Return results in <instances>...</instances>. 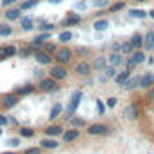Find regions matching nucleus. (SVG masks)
I'll return each instance as SVG.
<instances>
[{"label": "nucleus", "mask_w": 154, "mask_h": 154, "mask_svg": "<svg viewBox=\"0 0 154 154\" xmlns=\"http://www.w3.org/2000/svg\"><path fill=\"white\" fill-rule=\"evenodd\" d=\"M93 27H94V31H98V33H100V31H105V29L109 27V22H107L105 18H100V20H96V22H94V26H93Z\"/></svg>", "instance_id": "nucleus-21"}, {"label": "nucleus", "mask_w": 154, "mask_h": 154, "mask_svg": "<svg viewBox=\"0 0 154 154\" xmlns=\"http://www.w3.org/2000/svg\"><path fill=\"white\" fill-rule=\"evenodd\" d=\"M17 2V0H2V6H6V8H9V6H13Z\"/></svg>", "instance_id": "nucleus-41"}, {"label": "nucleus", "mask_w": 154, "mask_h": 154, "mask_svg": "<svg viewBox=\"0 0 154 154\" xmlns=\"http://www.w3.org/2000/svg\"><path fill=\"white\" fill-rule=\"evenodd\" d=\"M143 47L145 51H152L154 49V31H147L143 36Z\"/></svg>", "instance_id": "nucleus-12"}, {"label": "nucleus", "mask_w": 154, "mask_h": 154, "mask_svg": "<svg viewBox=\"0 0 154 154\" xmlns=\"http://www.w3.org/2000/svg\"><path fill=\"white\" fill-rule=\"evenodd\" d=\"M149 17H150L152 20H154V9H152V11H149Z\"/></svg>", "instance_id": "nucleus-50"}, {"label": "nucleus", "mask_w": 154, "mask_h": 154, "mask_svg": "<svg viewBox=\"0 0 154 154\" xmlns=\"http://www.w3.org/2000/svg\"><path fill=\"white\" fill-rule=\"evenodd\" d=\"M58 40H60L62 44H67V42L72 40V33H71V31H63V33L58 35Z\"/></svg>", "instance_id": "nucleus-26"}, {"label": "nucleus", "mask_w": 154, "mask_h": 154, "mask_svg": "<svg viewBox=\"0 0 154 154\" xmlns=\"http://www.w3.org/2000/svg\"><path fill=\"white\" fill-rule=\"evenodd\" d=\"M8 123H9V118L4 116V114H0V127H4V125H8Z\"/></svg>", "instance_id": "nucleus-38"}, {"label": "nucleus", "mask_w": 154, "mask_h": 154, "mask_svg": "<svg viewBox=\"0 0 154 154\" xmlns=\"http://www.w3.org/2000/svg\"><path fill=\"white\" fill-rule=\"evenodd\" d=\"M149 98H150V102H154V87H150V93H149Z\"/></svg>", "instance_id": "nucleus-45"}, {"label": "nucleus", "mask_w": 154, "mask_h": 154, "mask_svg": "<svg viewBox=\"0 0 154 154\" xmlns=\"http://www.w3.org/2000/svg\"><path fill=\"white\" fill-rule=\"evenodd\" d=\"M129 15H131L132 18H145V17H149V13H145L143 9H131Z\"/></svg>", "instance_id": "nucleus-25"}, {"label": "nucleus", "mask_w": 154, "mask_h": 154, "mask_svg": "<svg viewBox=\"0 0 154 154\" xmlns=\"http://www.w3.org/2000/svg\"><path fill=\"white\" fill-rule=\"evenodd\" d=\"M0 136H2V127H0Z\"/></svg>", "instance_id": "nucleus-53"}, {"label": "nucleus", "mask_w": 154, "mask_h": 154, "mask_svg": "<svg viewBox=\"0 0 154 154\" xmlns=\"http://www.w3.org/2000/svg\"><path fill=\"white\" fill-rule=\"evenodd\" d=\"M49 4H62V0H47Z\"/></svg>", "instance_id": "nucleus-47"}, {"label": "nucleus", "mask_w": 154, "mask_h": 154, "mask_svg": "<svg viewBox=\"0 0 154 154\" xmlns=\"http://www.w3.org/2000/svg\"><path fill=\"white\" fill-rule=\"evenodd\" d=\"M13 35V29L9 27V26H0V36H11Z\"/></svg>", "instance_id": "nucleus-30"}, {"label": "nucleus", "mask_w": 154, "mask_h": 154, "mask_svg": "<svg viewBox=\"0 0 154 154\" xmlns=\"http://www.w3.org/2000/svg\"><path fill=\"white\" fill-rule=\"evenodd\" d=\"M107 127L105 125H102V123H93V125H89L87 127V132L89 134H93V136H98V134H107Z\"/></svg>", "instance_id": "nucleus-9"}, {"label": "nucleus", "mask_w": 154, "mask_h": 154, "mask_svg": "<svg viewBox=\"0 0 154 154\" xmlns=\"http://www.w3.org/2000/svg\"><path fill=\"white\" fill-rule=\"evenodd\" d=\"M40 145H42L44 149H56V147H58V141H56V140H49V138H44V140L40 141Z\"/></svg>", "instance_id": "nucleus-23"}, {"label": "nucleus", "mask_w": 154, "mask_h": 154, "mask_svg": "<svg viewBox=\"0 0 154 154\" xmlns=\"http://www.w3.org/2000/svg\"><path fill=\"white\" fill-rule=\"evenodd\" d=\"M109 62H111L112 65H120V63H122V54H120V53L111 54V56H109Z\"/></svg>", "instance_id": "nucleus-29"}, {"label": "nucleus", "mask_w": 154, "mask_h": 154, "mask_svg": "<svg viewBox=\"0 0 154 154\" xmlns=\"http://www.w3.org/2000/svg\"><path fill=\"white\" fill-rule=\"evenodd\" d=\"M15 54H17V47L15 45H2V47H0V60L11 58Z\"/></svg>", "instance_id": "nucleus-11"}, {"label": "nucleus", "mask_w": 154, "mask_h": 154, "mask_svg": "<svg viewBox=\"0 0 154 154\" xmlns=\"http://www.w3.org/2000/svg\"><path fill=\"white\" fill-rule=\"evenodd\" d=\"M20 13H22L20 8H11V9L6 11V18L8 20H18L20 18Z\"/></svg>", "instance_id": "nucleus-17"}, {"label": "nucleus", "mask_w": 154, "mask_h": 154, "mask_svg": "<svg viewBox=\"0 0 154 154\" xmlns=\"http://www.w3.org/2000/svg\"><path fill=\"white\" fill-rule=\"evenodd\" d=\"M2 154H15V152H2Z\"/></svg>", "instance_id": "nucleus-52"}, {"label": "nucleus", "mask_w": 154, "mask_h": 154, "mask_svg": "<svg viewBox=\"0 0 154 154\" xmlns=\"http://www.w3.org/2000/svg\"><path fill=\"white\" fill-rule=\"evenodd\" d=\"M120 51H122V53H131V51H132V45H131V42H123V44L120 45Z\"/></svg>", "instance_id": "nucleus-33"}, {"label": "nucleus", "mask_w": 154, "mask_h": 154, "mask_svg": "<svg viewBox=\"0 0 154 154\" xmlns=\"http://www.w3.org/2000/svg\"><path fill=\"white\" fill-rule=\"evenodd\" d=\"M40 150L38 149H29V150H26V154H38Z\"/></svg>", "instance_id": "nucleus-43"}, {"label": "nucleus", "mask_w": 154, "mask_h": 154, "mask_svg": "<svg viewBox=\"0 0 154 154\" xmlns=\"http://www.w3.org/2000/svg\"><path fill=\"white\" fill-rule=\"evenodd\" d=\"M96 107H98V112H100V114H103V112H105V105L102 103V100H98V102H96Z\"/></svg>", "instance_id": "nucleus-39"}, {"label": "nucleus", "mask_w": 154, "mask_h": 154, "mask_svg": "<svg viewBox=\"0 0 154 154\" xmlns=\"http://www.w3.org/2000/svg\"><path fill=\"white\" fill-rule=\"evenodd\" d=\"M131 62H132L134 65L143 63V62H145V53H143V51H140V49H138V51H134V53L131 54Z\"/></svg>", "instance_id": "nucleus-14"}, {"label": "nucleus", "mask_w": 154, "mask_h": 154, "mask_svg": "<svg viewBox=\"0 0 154 154\" xmlns=\"http://www.w3.org/2000/svg\"><path fill=\"white\" fill-rule=\"evenodd\" d=\"M72 123H74V125H76V127H78V125H82V123H84V122H82V120H72Z\"/></svg>", "instance_id": "nucleus-46"}, {"label": "nucleus", "mask_w": 154, "mask_h": 154, "mask_svg": "<svg viewBox=\"0 0 154 154\" xmlns=\"http://www.w3.org/2000/svg\"><path fill=\"white\" fill-rule=\"evenodd\" d=\"M91 63H87V62H80L78 65L74 67V72L78 74V76H87V74H91Z\"/></svg>", "instance_id": "nucleus-10"}, {"label": "nucleus", "mask_w": 154, "mask_h": 154, "mask_svg": "<svg viewBox=\"0 0 154 154\" xmlns=\"http://www.w3.org/2000/svg\"><path fill=\"white\" fill-rule=\"evenodd\" d=\"M154 85V74H145L140 78V87H152Z\"/></svg>", "instance_id": "nucleus-15"}, {"label": "nucleus", "mask_w": 154, "mask_h": 154, "mask_svg": "<svg viewBox=\"0 0 154 154\" xmlns=\"http://www.w3.org/2000/svg\"><path fill=\"white\" fill-rule=\"evenodd\" d=\"M56 49H58V47H56L54 44H45V49H44V51H47V53H54Z\"/></svg>", "instance_id": "nucleus-37"}, {"label": "nucleus", "mask_w": 154, "mask_h": 154, "mask_svg": "<svg viewBox=\"0 0 154 154\" xmlns=\"http://www.w3.org/2000/svg\"><path fill=\"white\" fill-rule=\"evenodd\" d=\"M17 103H18V94H15V93L6 94V96L2 98V105H4L6 109H11V107H15Z\"/></svg>", "instance_id": "nucleus-7"}, {"label": "nucleus", "mask_w": 154, "mask_h": 154, "mask_svg": "<svg viewBox=\"0 0 154 154\" xmlns=\"http://www.w3.org/2000/svg\"><path fill=\"white\" fill-rule=\"evenodd\" d=\"M45 136H51V138H54V136H60V134H63V129L60 127V125H49L45 131Z\"/></svg>", "instance_id": "nucleus-13"}, {"label": "nucleus", "mask_w": 154, "mask_h": 154, "mask_svg": "<svg viewBox=\"0 0 154 154\" xmlns=\"http://www.w3.org/2000/svg\"><path fill=\"white\" fill-rule=\"evenodd\" d=\"M123 116H125V118H129V120H136V118L140 116L138 105H136V103H131V105H127V107H125V111H123Z\"/></svg>", "instance_id": "nucleus-8"}, {"label": "nucleus", "mask_w": 154, "mask_h": 154, "mask_svg": "<svg viewBox=\"0 0 154 154\" xmlns=\"http://www.w3.org/2000/svg\"><path fill=\"white\" fill-rule=\"evenodd\" d=\"M40 27H42V31L45 29V31H49V29H53V24H49V22H42L40 24Z\"/></svg>", "instance_id": "nucleus-40"}, {"label": "nucleus", "mask_w": 154, "mask_h": 154, "mask_svg": "<svg viewBox=\"0 0 154 154\" xmlns=\"http://www.w3.org/2000/svg\"><path fill=\"white\" fill-rule=\"evenodd\" d=\"M93 4L96 8H105V6H109V0H93Z\"/></svg>", "instance_id": "nucleus-35"}, {"label": "nucleus", "mask_w": 154, "mask_h": 154, "mask_svg": "<svg viewBox=\"0 0 154 154\" xmlns=\"http://www.w3.org/2000/svg\"><path fill=\"white\" fill-rule=\"evenodd\" d=\"M20 26H22L24 31H31V29H33V20H31V18H22V20H20Z\"/></svg>", "instance_id": "nucleus-27"}, {"label": "nucleus", "mask_w": 154, "mask_h": 154, "mask_svg": "<svg viewBox=\"0 0 154 154\" xmlns=\"http://www.w3.org/2000/svg\"><path fill=\"white\" fill-rule=\"evenodd\" d=\"M131 45H132V49L143 47V36H141L140 33H134V35L131 36Z\"/></svg>", "instance_id": "nucleus-16"}, {"label": "nucleus", "mask_w": 154, "mask_h": 154, "mask_svg": "<svg viewBox=\"0 0 154 154\" xmlns=\"http://www.w3.org/2000/svg\"><path fill=\"white\" fill-rule=\"evenodd\" d=\"M136 2H140V4H143V2H147V0H136Z\"/></svg>", "instance_id": "nucleus-51"}, {"label": "nucleus", "mask_w": 154, "mask_h": 154, "mask_svg": "<svg viewBox=\"0 0 154 154\" xmlns=\"http://www.w3.org/2000/svg\"><path fill=\"white\" fill-rule=\"evenodd\" d=\"M129 76H131V71H129V69H125V71H122L120 74H116V76H114V80H116V84H120V85H122V84L129 78Z\"/></svg>", "instance_id": "nucleus-22"}, {"label": "nucleus", "mask_w": 154, "mask_h": 154, "mask_svg": "<svg viewBox=\"0 0 154 154\" xmlns=\"http://www.w3.org/2000/svg\"><path fill=\"white\" fill-rule=\"evenodd\" d=\"M116 102H118L116 98H109V100H107V105H109V107H114V105H116Z\"/></svg>", "instance_id": "nucleus-42"}, {"label": "nucleus", "mask_w": 154, "mask_h": 154, "mask_svg": "<svg viewBox=\"0 0 154 154\" xmlns=\"http://www.w3.org/2000/svg\"><path fill=\"white\" fill-rule=\"evenodd\" d=\"M36 6H38V0H27V2H22L20 9H33Z\"/></svg>", "instance_id": "nucleus-28"}, {"label": "nucleus", "mask_w": 154, "mask_h": 154, "mask_svg": "<svg viewBox=\"0 0 154 154\" xmlns=\"http://www.w3.org/2000/svg\"><path fill=\"white\" fill-rule=\"evenodd\" d=\"M20 136H24V138H33V136H35V131L24 127V129H20Z\"/></svg>", "instance_id": "nucleus-32"}, {"label": "nucleus", "mask_w": 154, "mask_h": 154, "mask_svg": "<svg viewBox=\"0 0 154 154\" xmlns=\"http://www.w3.org/2000/svg\"><path fill=\"white\" fill-rule=\"evenodd\" d=\"M123 8H125V4H123V2H116V4H112V6H111L109 9H111L112 13H116V11H120V9H123Z\"/></svg>", "instance_id": "nucleus-34"}, {"label": "nucleus", "mask_w": 154, "mask_h": 154, "mask_svg": "<svg viewBox=\"0 0 154 154\" xmlns=\"http://www.w3.org/2000/svg\"><path fill=\"white\" fill-rule=\"evenodd\" d=\"M82 91H74L72 93V98H71V102H69V105H67V111H65V116L67 118H71L74 112H76V109H78V105H80V102H82Z\"/></svg>", "instance_id": "nucleus-1"}, {"label": "nucleus", "mask_w": 154, "mask_h": 154, "mask_svg": "<svg viewBox=\"0 0 154 154\" xmlns=\"http://www.w3.org/2000/svg\"><path fill=\"white\" fill-rule=\"evenodd\" d=\"M47 40H49V31H45V33H42V35H38V36H35V40H33V42L42 44V42H47Z\"/></svg>", "instance_id": "nucleus-31"}, {"label": "nucleus", "mask_w": 154, "mask_h": 154, "mask_svg": "<svg viewBox=\"0 0 154 154\" xmlns=\"http://www.w3.org/2000/svg\"><path fill=\"white\" fill-rule=\"evenodd\" d=\"M134 67H136V65H134V63H132V62H131V60H127V69H129V71H131V69H134Z\"/></svg>", "instance_id": "nucleus-44"}, {"label": "nucleus", "mask_w": 154, "mask_h": 154, "mask_svg": "<svg viewBox=\"0 0 154 154\" xmlns=\"http://www.w3.org/2000/svg\"><path fill=\"white\" fill-rule=\"evenodd\" d=\"M80 22H82V17L80 15H69L63 20V26H74V24H80Z\"/></svg>", "instance_id": "nucleus-20"}, {"label": "nucleus", "mask_w": 154, "mask_h": 154, "mask_svg": "<svg viewBox=\"0 0 154 154\" xmlns=\"http://www.w3.org/2000/svg\"><path fill=\"white\" fill-rule=\"evenodd\" d=\"M9 145H18V140H9Z\"/></svg>", "instance_id": "nucleus-49"}, {"label": "nucleus", "mask_w": 154, "mask_h": 154, "mask_svg": "<svg viewBox=\"0 0 154 154\" xmlns=\"http://www.w3.org/2000/svg\"><path fill=\"white\" fill-rule=\"evenodd\" d=\"M40 89L51 93V91H56V89H58V84H56L54 78H42V82H40Z\"/></svg>", "instance_id": "nucleus-5"}, {"label": "nucleus", "mask_w": 154, "mask_h": 154, "mask_svg": "<svg viewBox=\"0 0 154 154\" xmlns=\"http://www.w3.org/2000/svg\"><path fill=\"white\" fill-rule=\"evenodd\" d=\"M76 8H78V9H85V8H87V4H84V2H82V4L76 6Z\"/></svg>", "instance_id": "nucleus-48"}, {"label": "nucleus", "mask_w": 154, "mask_h": 154, "mask_svg": "<svg viewBox=\"0 0 154 154\" xmlns=\"http://www.w3.org/2000/svg\"><path fill=\"white\" fill-rule=\"evenodd\" d=\"M94 67H96V69H103V67H105V60H103L102 56H100V58H96V62H94Z\"/></svg>", "instance_id": "nucleus-36"}, {"label": "nucleus", "mask_w": 154, "mask_h": 154, "mask_svg": "<svg viewBox=\"0 0 154 154\" xmlns=\"http://www.w3.org/2000/svg\"><path fill=\"white\" fill-rule=\"evenodd\" d=\"M60 114H62V105L56 103V105H53V109H51V112H49V120H56Z\"/></svg>", "instance_id": "nucleus-24"}, {"label": "nucleus", "mask_w": 154, "mask_h": 154, "mask_svg": "<svg viewBox=\"0 0 154 154\" xmlns=\"http://www.w3.org/2000/svg\"><path fill=\"white\" fill-rule=\"evenodd\" d=\"M122 87H123L125 91H132V89L140 87V76H129V78L122 84Z\"/></svg>", "instance_id": "nucleus-6"}, {"label": "nucleus", "mask_w": 154, "mask_h": 154, "mask_svg": "<svg viewBox=\"0 0 154 154\" xmlns=\"http://www.w3.org/2000/svg\"><path fill=\"white\" fill-rule=\"evenodd\" d=\"M54 60H56L58 63L65 65L67 62H71V60H72V51H71L69 47H60V49H56V51H54Z\"/></svg>", "instance_id": "nucleus-2"}, {"label": "nucleus", "mask_w": 154, "mask_h": 154, "mask_svg": "<svg viewBox=\"0 0 154 154\" xmlns=\"http://www.w3.org/2000/svg\"><path fill=\"white\" fill-rule=\"evenodd\" d=\"M78 134H80V131L78 129H71V131H65L63 132V141H74L76 138H78Z\"/></svg>", "instance_id": "nucleus-18"}, {"label": "nucleus", "mask_w": 154, "mask_h": 154, "mask_svg": "<svg viewBox=\"0 0 154 154\" xmlns=\"http://www.w3.org/2000/svg\"><path fill=\"white\" fill-rule=\"evenodd\" d=\"M49 74H51V78H54V80H63V78H67V69L62 65V63H58V65H53L51 69H49Z\"/></svg>", "instance_id": "nucleus-3"}, {"label": "nucleus", "mask_w": 154, "mask_h": 154, "mask_svg": "<svg viewBox=\"0 0 154 154\" xmlns=\"http://www.w3.org/2000/svg\"><path fill=\"white\" fill-rule=\"evenodd\" d=\"M33 91H35V85H31V84H26V85L18 87L15 94H18V96H26V94H31Z\"/></svg>", "instance_id": "nucleus-19"}, {"label": "nucleus", "mask_w": 154, "mask_h": 154, "mask_svg": "<svg viewBox=\"0 0 154 154\" xmlns=\"http://www.w3.org/2000/svg\"><path fill=\"white\" fill-rule=\"evenodd\" d=\"M35 60H36L40 65H49L51 60H53V56H51V53H47V51H44V49H38V51H35Z\"/></svg>", "instance_id": "nucleus-4"}]
</instances>
